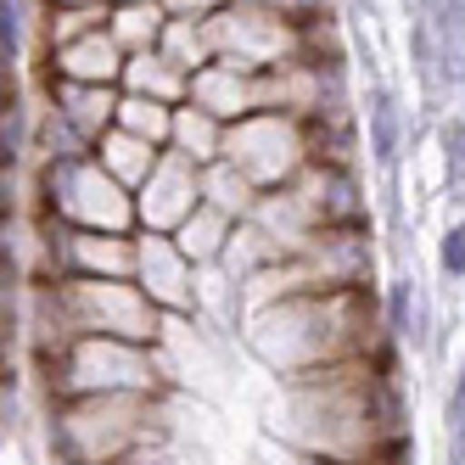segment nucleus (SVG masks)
<instances>
[{
	"mask_svg": "<svg viewBox=\"0 0 465 465\" xmlns=\"http://www.w3.org/2000/svg\"><path fill=\"white\" fill-rule=\"evenodd\" d=\"M208 35H213V56L242 74H281L292 62H309V23L270 6L224 0L208 17Z\"/></svg>",
	"mask_w": 465,
	"mask_h": 465,
	"instance_id": "nucleus-6",
	"label": "nucleus"
},
{
	"mask_svg": "<svg viewBox=\"0 0 465 465\" xmlns=\"http://www.w3.org/2000/svg\"><path fill=\"white\" fill-rule=\"evenodd\" d=\"M191 102L203 113H213L219 124H242V118L270 107V84H263V74H242L230 62H208L203 74H191Z\"/></svg>",
	"mask_w": 465,
	"mask_h": 465,
	"instance_id": "nucleus-11",
	"label": "nucleus"
},
{
	"mask_svg": "<svg viewBox=\"0 0 465 465\" xmlns=\"http://www.w3.org/2000/svg\"><path fill=\"white\" fill-rule=\"evenodd\" d=\"M263 431L292 449L331 454L342 465L410 449L415 426L404 381H398V348L376 359L331 364V371H314L303 381H281L275 404L263 410Z\"/></svg>",
	"mask_w": 465,
	"mask_h": 465,
	"instance_id": "nucleus-1",
	"label": "nucleus"
},
{
	"mask_svg": "<svg viewBox=\"0 0 465 465\" xmlns=\"http://www.w3.org/2000/svg\"><path fill=\"white\" fill-rule=\"evenodd\" d=\"M135 286L163 314H191L196 320V286H203V270L185 258V247L174 236H163V230H135Z\"/></svg>",
	"mask_w": 465,
	"mask_h": 465,
	"instance_id": "nucleus-8",
	"label": "nucleus"
},
{
	"mask_svg": "<svg viewBox=\"0 0 465 465\" xmlns=\"http://www.w3.org/2000/svg\"><path fill=\"white\" fill-rule=\"evenodd\" d=\"M224 135H230V124H219L213 113H203L196 102H185L174 113V135H169V152H180L185 163H196V169H208V163L224 157Z\"/></svg>",
	"mask_w": 465,
	"mask_h": 465,
	"instance_id": "nucleus-16",
	"label": "nucleus"
},
{
	"mask_svg": "<svg viewBox=\"0 0 465 465\" xmlns=\"http://www.w3.org/2000/svg\"><path fill=\"white\" fill-rule=\"evenodd\" d=\"M292 191L303 196V208L314 213L320 230H348V224H371V203L359 191V169H337V163H309L292 180Z\"/></svg>",
	"mask_w": 465,
	"mask_h": 465,
	"instance_id": "nucleus-10",
	"label": "nucleus"
},
{
	"mask_svg": "<svg viewBox=\"0 0 465 465\" xmlns=\"http://www.w3.org/2000/svg\"><path fill=\"white\" fill-rule=\"evenodd\" d=\"M252 465H342V460H331V454H309V449H292V443H281V438H263L252 443Z\"/></svg>",
	"mask_w": 465,
	"mask_h": 465,
	"instance_id": "nucleus-23",
	"label": "nucleus"
},
{
	"mask_svg": "<svg viewBox=\"0 0 465 465\" xmlns=\"http://www.w3.org/2000/svg\"><path fill=\"white\" fill-rule=\"evenodd\" d=\"M258 185L236 169V163H230V157H219V163H208V169H203V203L208 208H219V213H230V219H252V208H258Z\"/></svg>",
	"mask_w": 465,
	"mask_h": 465,
	"instance_id": "nucleus-18",
	"label": "nucleus"
},
{
	"mask_svg": "<svg viewBox=\"0 0 465 465\" xmlns=\"http://www.w3.org/2000/svg\"><path fill=\"white\" fill-rule=\"evenodd\" d=\"M203 208V169L185 163L180 152H163L157 174L135 191V213H141V230H163V236H174V230Z\"/></svg>",
	"mask_w": 465,
	"mask_h": 465,
	"instance_id": "nucleus-9",
	"label": "nucleus"
},
{
	"mask_svg": "<svg viewBox=\"0 0 465 465\" xmlns=\"http://www.w3.org/2000/svg\"><path fill=\"white\" fill-rule=\"evenodd\" d=\"M230 236H236V219L230 213H219V208H196L180 230H174V242L185 247V258L196 263V270H213V263H224V247H230Z\"/></svg>",
	"mask_w": 465,
	"mask_h": 465,
	"instance_id": "nucleus-17",
	"label": "nucleus"
},
{
	"mask_svg": "<svg viewBox=\"0 0 465 465\" xmlns=\"http://www.w3.org/2000/svg\"><path fill=\"white\" fill-rule=\"evenodd\" d=\"M359 465H415V443L410 449H392V454H371V460H359Z\"/></svg>",
	"mask_w": 465,
	"mask_h": 465,
	"instance_id": "nucleus-27",
	"label": "nucleus"
},
{
	"mask_svg": "<svg viewBox=\"0 0 465 465\" xmlns=\"http://www.w3.org/2000/svg\"><path fill=\"white\" fill-rule=\"evenodd\" d=\"M174 113H180V107H169V102H152V95H129V90H124V102H118V129H129V135H141V141H152V146H169Z\"/></svg>",
	"mask_w": 465,
	"mask_h": 465,
	"instance_id": "nucleus-21",
	"label": "nucleus"
},
{
	"mask_svg": "<svg viewBox=\"0 0 465 465\" xmlns=\"http://www.w3.org/2000/svg\"><path fill=\"white\" fill-rule=\"evenodd\" d=\"M157 51L169 56L174 68H185V74H203L208 62H219L213 56V35H208V17H169V35H163Z\"/></svg>",
	"mask_w": 465,
	"mask_h": 465,
	"instance_id": "nucleus-20",
	"label": "nucleus"
},
{
	"mask_svg": "<svg viewBox=\"0 0 465 465\" xmlns=\"http://www.w3.org/2000/svg\"><path fill=\"white\" fill-rule=\"evenodd\" d=\"M242 6H270V12H286V17H331V0H242Z\"/></svg>",
	"mask_w": 465,
	"mask_h": 465,
	"instance_id": "nucleus-25",
	"label": "nucleus"
},
{
	"mask_svg": "<svg viewBox=\"0 0 465 465\" xmlns=\"http://www.w3.org/2000/svg\"><path fill=\"white\" fill-rule=\"evenodd\" d=\"M169 6V17H213L224 0H163Z\"/></svg>",
	"mask_w": 465,
	"mask_h": 465,
	"instance_id": "nucleus-26",
	"label": "nucleus"
},
{
	"mask_svg": "<svg viewBox=\"0 0 465 465\" xmlns=\"http://www.w3.org/2000/svg\"><path fill=\"white\" fill-rule=\"evenodd\" d=\"M35 213H51L74 230H141L135 191L102 169V157L74 163H35Z\"/></svg>",
	"mask_w": 465,
	"mask_h": 465,
	"instance_id": "nucleus-5",
	"label": "nucleus"
},
{
	"mask_svg": "<svg viewBox=\"0 0 465 465\" xmlns=\"http://www.w3.org/2000/svg\"><path fill=\"white\" fill-rule=\"evenodd\" d=\"M35 381L45 404H68V398H107V392H174L163 353L146 342L124 337H74L51 359L35 364Z\"/></svg>",
	"mask_w": 465,
	"mask_h": 465,
	"instance_id": "nucleus-4",
	"label": "nucleus"
},
{
	"mask_svg": "<svg viewBox=\"0 0 465 465\" xmlns=\"http://www.w3.org/2000/svg\"><path fill=\"white\" fill-rule=\"evenodd\" d=\"M163 152H169V146H152V141H141V135H129V129H107V135H102V146H95V157H102V169H107L113 180H124L129 191H141V185L157 174Z\"/></svg>",
	"mask_w": 465,
	"mask_h": 465,
	"instance_id": "nucleus-15",
	"label": "nucleus"
},
{
	"mask_svg": "<svg viewBox=\"0 0 465 465\" xmlns=\"http://www.w3.org/2000/svg\"><path fill=\"white\" fill-rule=\"evenodd\" d=\"M242 342L275 381H303L314 371H331V364L376 359V353L398 348L376 292L286 297V303L263 309V314H247Z\"/></svg>",
	"mask_w": 465,
	"mask_h": 465,
	"instance_id": "nucleus-2",
	"label": "nucleus"
},
{
	"mask_svg": "<svg viewBox=\"0 0 465 465\" xmlns=\"http://www.w3.org/2000/svg\"><path fill=\"white\" fill-rule=\"evenodd\" d=\"M113 6H152V0H113Z\"/></svg>",
	"mask_w": 465,
	"mask_h": 465,
	"instance_id": "nucleus-29",
	"label": "nucleus"
},
{
	"mask_svg": "<svg viewBox=\"0 0 465 465\" xmlns=\"http://www.w3.org/2000/svg\"><path fill=\"white\" fill-rule=\"evenodd\" d=\"M124 90L129 95H152V102H169V107H185L191 102V74L174 68L163 51H141L124 62Z\"/></svg>",
	"mask_w": 465,
	"mask_h": 465,
	"instance_id": "nucleus-14",
	"label": "nucleus"
},
{
	"mask_svg": "<svg viewBox=\"0 0 465 465\" xmlns=\"http://www.w3.org/2000/svg\"><path fill=\"white\" fill-rule=\"evenodd\" d=\"M45 12H62V6H113V0H40Z\"/></svg>",
	"mask_w": 465,
	"mask_h": 465,
	"instance_id": "nucleus-28",
	"label": "nucleus"
},
{
	"mask_svg": "<svg viewBox=\"0 0 465 465\" xmlns=\"http://www.w3.org/2000/svg\"><path fill=\"white\" fill-rule=\"evenodd\" d=\"M174 392H107V398H68L45 404V454L51 465H118L146 443L180 438L174 431Z\"/></svg>",
	"mask_w": 465,
	"mask_h": 465,
	"instance_id": "nucleus-3",
	"label": "nucleus"
},
{
	"mask_svg": "<svg viewBox=\"0 0 465 465\" xmlns=\"http://www.w3.org/2000/svg\"><path fill=\"white\" fill-rule=\"evenodd\" d=\"M124 62H129V51L113 40V28H95V35L40 56L35 74L40 79H68V84H124Z\"/></svg>",
	"mask_w": 465,
	"mask_h": 465,
	"instance_id": "nucleus-12",
	"label": "nucleus"
},
{
	"mask_svg": "<svg viewBox=\"0 0 465 465\" xmlns=\"http://www.w3.org/2000/svg\"><path fill=\"white\" fill-rule=\"evenodd\" d=\"M371 157L381 169L398 163V107H392L387 90H371Z\"/></svg>",
	"mask_w": 465,
	"mask_h": 465,
	"instance_id": "nucleus-22",
	"label": "nucleus"
},
{
	"mask_svg": "<svg viewBox=\"0 0 465 465\" xmlns=\"http://www.w3.org/2000/svg\"><path fill=\"white\" fill-rule=\"evenodd\" d=\"M438 263H443V275H449V281H465V224H449V230H443Z\"/></svg>",
	"mask_w": 465,
	"mask_h": 465,
	"instance_id": "nucleus-24",
	"label": "nucleus"
},
{
	"mask_svg": "<svg viewBox=\"0 0 465 465\" xmlns=\"http://www.w3.org/2000/svg\"><path fill=\"white\" fill-rule=\"evenodd\" d=\"M113 40L129 51V56H141V51H157L163 35H169V6L163 0H152V6H113Z\"/></svg>",
	"mask_w": 465,
	"mask_h": 465,
	"instance_id": "nucleus-19",
	"label": "nucleus"
},
{
	"mask_svg": "<svg viewBox=\"0 0 465 465\" xmlns=\"http://www.w3.org/2000/svg\"><path fill=\"white\" fill-rule=\"evenodd\" d=\"M224 157L258 185V191H286L297 174L314 163V141H309V124L292 118V113H252L242 124H230L224 135Z\"/></svg>",
	"mask_w": 465,
	"mask_h": 465,
	"instance_id": "nucleus-7",
	"label": "nucleus"
},
{
	"mask_svg": "<svg viewBox=\"0 0 465 465\" xmlns=\"http://www.w3.org/2000/svg\"><path fill=\"white\" fill-rule=\"evenodd\" d=\"M35 84H40V95L68 118L84 141H95L102 146V135L107 129H118V102H124V84H68V79H40L35 74Z\"/></svg>",
	"mask_w": 465,
	"mask_h": 465,
	"instance_id": "nucleus-13",
	"label": "nucleus"
}]
</instances>
